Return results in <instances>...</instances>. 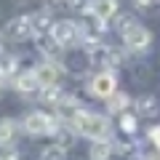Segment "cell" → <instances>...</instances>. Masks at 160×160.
<instances>
[{
	"mask_svg": "<svg viewBox=\"0 0 160 160\" xmlns=\"http://www.w3.org/2000/svg\"><path fill=\"white\" fill-rule=\"evenodd\" d=\"M104 32H107V24L99 22V19H93V16H88L86 22L80 24V35H83V43H86V46H96V43H102Z\"/></svg>",
	"mask_w": 160,
	"mask_h": 160,
	"instance_id": "cell-12",
	"label": "cell"
},
{
	"mask_svg": "<svg viewBox=\"0 0 160 160\" xmlns=\"http://www.w3.org/2000/svg\"><path fill=\"white\" fill-rule=\"evenodd\" d=\"M40 99H43L46 104H53V107H56V104L64 99V91H62V86H48V88L40 91Z\"/></svg>",
	"mask_w": 160,
	"mask_h": 160,
	"instance_id": "cell-19",
	"label": "cell"
},
{
	"mask_svg": "<svg viewBox=\"0 0 160 160\" xmlns=\"http://www.w3.org/2000/svg\"><path fill=\"white\" fill-rule=\"evenodd\" d=\"M13 88H16V93H19V96H24V99L40 96V91H43V86L38 83V78H35L32 69L16 72V78H13Z\"/></svg>",
	"mask_w": 160,
	"mask_h": 160,
	"instance_id": "cell-7",
	"label": "cell"
},
{
	"mask_svg": "<svg viewBox=\"0 0 160 160\" xmlns=\"http://www.w3.org/2000/svg\"><path fill=\"white\" fill-rule=\"evenodd\" d=\"M72 128L78 131V136H86L91 142L112 139V123H109V118L102 112H93V109H83L72 120Z\"/></svg>",
	"mask_w": 160,
	"mask_h": 160,
	"instance_id": "cell-1",
	"label": "cell"
},
{
	"mask_svg": "<svg viewBox=\"0 0 160 160\" xmlns=\"http://www.w3.org/2000/svg\"><path fill=\"white\" fill-rule=\"evenodd\" d=\"M136 115L133 112H123L120 115V131L126 133V136H133V133H136Z\"/></svg>",
	"mask_w": 160,
	"mask_h": 160,
	"instance_id": "cell-20",
	"label": "cell"
},
{
	"mask_svg": "<svg viewBox=\"0 0 160 160\" xmlns=\"http://www.w3.org/2000/svg\"><path fill=\"white\" fill-rule=\"evenodd\" d=\"M51 27H53V19L48 16L46 11L32 13V38H38V35H48Z\"/></svg>",
	"mask_w": 160,
	"mask_h": 160,
	"instance_id": "cell-15",
	"label": "cell"
},
{
	"mask_svg": "<svg viewBox=\"0 0 160 160\" xmlns=\"http://www.w3.org/2000/svg\"><path fill=\"white\" fill-rule=\"evenodd\" d=\"M115 91H118V75L112 69H99L96 75H91V80H88V93L93 99H104L107 102Z\"/></svg>",
	"mask_w": 160,
	"mask_h": 160,
	"instance_id": "cell-5",
	"label": "cell"
},
{
	"mask_svg": "<svg viewBox=\"0 0 160 160\" xmlns=\"http://www.w3.org/2000/svg\"><path fill=\"white\" fill-rule=\"evenodd\" d=\"M112 158H115V144H112V139H104V142H91L88 160H112Z\"/></svg>",
	"mask_w": 160,
	"mask_h": 160,
	"instance_id": "cell-14",
	"label": "cell"
},
{
	"mask_svg": "<svg viewBox=\"0 0 160 160\" xmlns=\"http://www.w3.org/2000/svg\"><path fill=\"white\" fill-rule=\"evenodd\" d=\"M120 38H123V46L128 48V51H147L149 43H152V35H149V29L144 27L142 22H133V19L123 16L120 19Z\"/></svg>",
	"mask_w": 160,
	"mask_h": 160,
	"instance_id": "cell-3",
	"label": "cell"
},
{
	"mask_svg": "<svg viewBox=\"0 0 160 160\" xmlns=\"http://www.w3.org/2000/svg\"><path fill=\"white\" fill-rule=\"evenodd\" d=\"M51 38L56 40L59 48H75L83 43V35H80V24L72 22V19H59V22H53L51 27Z\"/></svg>",
	"mask_w": 160,
	"mask_h": 160,
	"instance_id": "cell-4",
	"label": "cell"
},
{
	"mask_svg": "<svg viewBox=\"0 0 160 160\" xmlns=\"http://www.w3.org/2000/svg\"><path fill=\"white\" fill-rule=\"evenodd\" d=\"M86 13L107 24L109 19H115V16H118V0H88Z\"/></svg>",
	"mask_w": 160,
	"mask_h": 160,
	"instance_id": "cell-10",
	"label": "cell"
},
{
	"mask_svg": "<svg viewBox=\"0 0 160 160\" xmlns=\"http://www.w3.org/2000/svg\"><path fill=\"white\" fill-rule=\"evenodd\" d=\"M6 35H8L11 40H16V43H22V40L32 38V13L13 16L11 22L6 24Z\"/></svg>",
	"mask_w": 160,
	"mask_h": 160,
	"instance_id": "cell-8",
	"label": "cell"
},
{
	"mask_svg": "<svg viewBox=\"0 0 160 160\" xmlns=\"http://www.w3.org/2000/svg\"><path fill=\"white\" fill-rule=\"evenodd\" d=\"M32 72H35V78H38V83H40L43 88H48V86H59V78H62V69H59V64L51 62V59H46V62L35 64Z\"/></svg>",
	"mask_w": 160,
	"mask_h": 160,
	"instance_id": "cell-9",
	"label": "cell"
},
{
	"mask_svg": "<svg viewBox=\"0 0 160 160\" xmlns=\"http://www.w3.org/2000/svg\"><path fill=\"white\" fill-rule=\"evenodd\" d=\"M53 109H56L53 115H56V118L62 120V123H69V126H72V120L78 118V115L83 112L86 107H83V104H80V102H78L75 96H69V93H64V99H62V102H59V104H56Z\"/></svg>",
	"mask_w": 160,
	"mask_h": 160,
	"instance_id": "cell-11",
	"label": "cell"
},
{
	"mask_svg": "<svg viewBox=\"0 0 160 160\" xmlns=\"http://www.w3.org/2000/svg\"><path fill=\"white\" fill-rule=\"evenodd\" d=\"M64 6H69L72 11H86V6H88V0H67Z\"/></svg>",
	"mask_w": 160,
	"mask_h": 160,
	"instance_id": "cell-22",
	"label": "cell"
},
{
	"mask_svg": "<svg viewBox=\"0 0 160 160\" xmlns=\"http://www.w3.org/2000/svg\"><path fill=\"white\" fill-rule=\"evenodd\" d=\"M19 131H22V123L0 118V149H13V144L19 142Z\"/></svg>",
	"mask_w": 160,
	"mask_h": 160,
	"instance_id": "cell-13",
	"label": "cell"
},
{
	"mask_svg": "<svg viewBox=\"0 0 160 160\" xmlns=\"http://www.w3.org/2000/svg\"><path fill=\"white\" fill-rule=\"evenodd\" d=\"M0 152H3V155H0V160H19L13 149H0Z\"/></svg>",
	"mask_w": 160,
	"mask_h": 160,
	"instance_id": "cell-23",
	"label": "cell"
},
{
	"mask_svg": "<svg viewBox=\"0 0 160 160\" xmlns=\"http://www.w3.org/2000/svg\"><path fill=\"white\" fill-rule=\"evenodd\" d=\"M16 69H19L16 56L0 53V78H3V80H8V78H16Z\"/></svg>",
	"mask_w": 160,
	"mask_h": 160,
	"instance_id": "cell-18",
	"label": "cell"
},
{
	"mask_svg": "<svg viewBox=\"0 0 160 160\" xmlns=\"http://www.w3.org/2000/svg\"><path fill=\"white\" fill-rule=\"evenodd\" d=\"M88 62L96 69H112L115 64L120 62V53H118V48H112V46L96 43V46H88Z\"/></svg>",
	"mask_w": 160,
	"mask_h": 160,
	"instance_id": "cell-6",
	"label": "cell"
},
{
	"mask_svg": "<svg viewBox=\"0 0 160 160\" xmlns=\"http://www.w3.org/2000/svg\"><path fill=\"white\" fill-rule=\"evenodd\" d=\"M128 104H131V99H128L126 93H123V91H115L112 96L107 99V112L123 115V112H128Z\"/></svg>",
	"mask_w": 160,
	"mask_h": 160,
	"instance_id": "cell-16",
	"label": "cell"
},
{
	"mask_svg": "<svg viewBox=\"0 0 160 160\" xmlns=\"http://www.w3.org/2000/svg\"><path fill=\"white\" fill-rule=\"evenodd\" d=\"M40 160H67V149L59 147V144H51L40 152Z\"/></svg>",
	"mask_w": 160,
	"mask_h": 160,
	"instance_id": "cell-21",
	"label": "cell"
},
{
	"mask_svg": "<svg viewBox=\"0 0 160 160\" xmlns=\"http://www.w3.org/2000/svg\"><path fill=\"white\" fill-rule=\"evenodd\" d=\"M62 120L53 112H43V109H35V112L24 115L22 120V131L27 136H56Z\"/></svg>",
	"mask_w": 160,
	"mask_h": 160,
	"instance_id": "cell-2",
	"label": "cell"
},
{
	"mask_svg": "<svg viewBox=\"0 0 160 160\" xmlns=\"http://www.w3.org/2000/svg\"><path fill=\"white\" fill-rule=\"evenodd\" d=\"M160 112V104L155 96H142L136 102V115L139 118H155V115Z\"/></svg>",
	"mask_w": 160,
	"mask_h": 160,
	"instance_id": "cell-17",
	"label": "cell"
},
{
	"mask_svg": "<svg viewBox=\"0 0 160 160\" xmlns=\"http://www.w3.org/2000/svg\"><path fill=\"white\" fill-rule=\"evenodd\" d=\"M46 3H48V6H51V8H59V6H64L67 0H46Z\"/></svg>",
	"mask_w": 160,
	"mask_h": 160,
	"instance_id": "cell-25",
	"label": "cell"
},
{
	"mask_svg": "<svg viewBox=\"0 0 160 160\" xmlns=\"http://www.w3.org/2000/svg\"><path fill=\"white\" fill-rule=\"evenodd\" d=\"M3 86H6V80H3V78H0V91H3Z\"/></svg>",
	"mask_w": 160,
	"mask_h": 160,
	"instance_id": "cell-26",
	"label": "cell"
},
{
	"mask_svg": "<svg viewBox=\"0 0 160 160\" xmlns=\"http://www.w3.org/2000/svg\"><path fill=\"white\" fill-rule=\"evenodd\" d=\"M133 3H136L139 8H149V6H152V3H155V0H133Z\"/></svg>",
	"mask_w": 160,
	"mask_h": 160,
	"instance_id": "cell-24",
	"label": "cell"
}]
</instances>
